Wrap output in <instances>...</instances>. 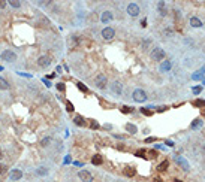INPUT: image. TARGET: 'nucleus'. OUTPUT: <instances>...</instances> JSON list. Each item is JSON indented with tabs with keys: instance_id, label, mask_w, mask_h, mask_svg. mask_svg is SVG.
Returning <instances> with one entry per match:
<instances>
[{
	"instance_id": "11",
	"label": "nucleus",
	"mask_w": 205,
	"mask_h": 182,
	"mask_svg": "<svg viewBox=\"0 0 205 182\" xmlns=\"http://www.w3.org/2000/svg\"><path fill=\"white\" fill-rule=\"evenodd\" d=\"M9 176H11V179H12V181H19V179L22 178V172H21L19 169H12Z\"/></svg>"
},
{
	"instance_id": "2",
	"label": "nucleus",
	"mask_w": 205,
	"mask_h": 182,
	"mask_svg": "<svg viewBox=\"0 0 205 182\" xmlns=\"http://www.w3.org/2000/svg\"><path fill=\"white\" fill-rule=\"evenodd\" d=\"M165 57H166V52H165L162 48H159V47H156V48L151 51V58H153L154 61H163Z\"/></svg>"
},
{
	"instance_id": "13",
	"label": "nucleus",
	"mask_w": 205,
	"mask_h": 182,
	"mask_svg": "<svg viewBox=\"0 0 205 182\" xmlns=\"http://www.w3.org/2000/svg\"><path fill=\"white\" fill-rule=\"evenodd\" d=\"M204 76H205V66L202 67V69H199L196 73L192 75V79L193 81H199V79H204Z\"/></svg>"
},
{
	"instance_id": "9",
	"label": "nucleus",
	"mask_w": 205,
	"mask_h": 182,
	"mask_svg": "<svg viewBox=\"0 0 205 182\" xmlns=\"http://www.w3.org/2000/svg\"><path fill=\"white\" fill-rule=\"evenodd\" d=\"M114 36H115V30H114L112 27H105L102 30V37L105 40H111V39H114Z\"/></svg>"
},
{
	"instance_id": "20",
	"label": "nucleus",
	"mask_w": 205,
	"mask_h": 182,
	"mask_svg": "<svg viewBox=\"0 0 205 182\" xmlns=\"http://www.w3.org/2000/svg\"><path fill=\"white\" fill-rule=\"evenodd\" d=\"M192 105H193L195 107H204V106H205V100H202V99H196V100L192 102Z\"/></svg>"
},
{
	"instance_id": "46",
	"label": "nucleus",
	"mask_w": 205,
	"mask_h": 182,
	"mask_svg": "<svg viewBox=\"0 0 205 182\" xmlns=\"http://www.w3.org/2000/svg\"><path fill=\"white\" fill-rule=\"evenodd\" d=\"M3 157V152H2V149H0V158H2Z\"/></svg>"
},
{
	"instance_id": "26",
	"label": "nucleus",
	"mask_w": 205,
	"mask_h": 182,
	"mask_svg": "<svg viewBox=\"0 0 205 182\" xmlns=\"http://www.w3.org/2000/svg\"><path fill=\"white\" fill-rule=\"evenodd\" d=\"M50 143H51V138H45V139H42V142H40L42 146H48Z\"/></svg>"
},
{
	"instance_id": "38",
	"label": "nucleus",
	"mask_w": 205,
	"mask_h": 182,
	"mask_svg": "<svg viewBox=\"0 0 205 182\" xmlns=\"http://www.w3.org/2000/svg\"><path fill=\"white\" fill-rule=\"evenodd\" d=\"M166 145H169V146H174V145H175V143H174V142H172V140H166Z\"/></svg>"
},
{
	"instance_id": "27",
	"label": "nucleus",
	"mask_w": 205,
	"mask_h": 182,
	"mask_svg": "<svg viewBox=\"0 0 205 182\" xmlns=\"http://www.w3.org/2000/svg\"><path fill=\"white\" fill-rule=\"evenodd\" d=\"M9 5H11L12 8H19V6H21V3L17 2V0H9Z\"/></svg>"
},
{
	"instance_id": "35",
	"label": "nucleus",
	"mask_w": 205,
	"mask_h": 182,
	"mask_svg": "<svg viewBox=\"0 0 205 182\" xmlns=\"http://www.w3.org/2000/svg\"><path fill=\"white\" fill-rule=\"evenodd\" d=\"M121 110H123L124 113H127V112H130V110H133V109H130V107H127V106H124V107H121Z\"/></svg>"
},
{
	"instance_id": "23",
	"label": "nucleus",
	"mask_w": 205,
	"mask_h": 182,
	"mask_svg": "<svg viewBox=\"0 0 205 182\" xmlns=\"http://www.w3.org/2000/svg\"><path fill=\"white\" fill-rule=\"evenodd\" d=\"M0 90H9V84L3 78H0Z\"/></svg>"
},
{
	"instance_id": "36",
	"label": "nucleus",
	"mask_w": 205,
	"mask_h": 182,
	"mask_svg": "<svg viewBox=\"0 0 205 182\" xmlns=\"http://www.w3.org/2000/svg\"><path fill=\"white\" fill-rule=\"evenodd\" d=\"M6 6V2H5V0H0V9H3Z\"/></svg>"
},
{
	"instance_id": "34",
	"label": "nucleus",
	"mask_w": 205,
	"mask_h": 182,
	"mask_svg": "<svg viewBox=\"0 0 205 182\" xmlns=\"http://www.w3.org/2000/svg\"><path fill=\"white\" fill-rule=\"evenodd\" d=\"M201 91H202V87H195V88H193V93H195V94H199Z\"/></svg>"
},
{
	"instance_id": "24",
	"label": "nucleus",
	"mask_w": 205,
	"mask_h": 182,
	"mask_svg": "<svg viewBox=\"0 0 205 182\" xmlns=\"http://www.w3.org/2000/svg\"><path fill=\"white\" fill-rule=\"evenodd\" d=\"M74 123H75L77 125L82 127V125H84V118H82V117H79V115H77V117H75V120H74Z\"/></svg>"
},
{
	"instance_id": "28",
	"label": "nucleus",
	"mask_w": 205,
	"mask_h": 182,
	"mask_svg": "<svg viewBox=\"0 0 205 182\" xmlns=\"http://www.w3.org/2000/svg\"><path fill=\"white\" fill-rule=\"evenodd\" d=\"M145 154H147V151H145V149H139V151H136V157L144 158V157H145Z\"/></svg>"
},
{
	"instance_id": "45",
	"label": "nucleus",
	"mask_w": 205,
	"mask_h": 182,
	"mask_svg": "<svg viewBox=\"0 0 205 182\" xmlns=\"http://www.w3.org/2000/svg\"><path fill=\"white\" fill-rule=\"evenodd\" d=\"M202 154H204V155H205V145H204V146H202Z\"/></svg>"
},
{
	"instance_id": "14",
	"label": "nucleus",
	"mask_w": 205,
	"mask_h": 182,
	"mask_svg": "<svg viewBox=\"0 0 205 182\" xmlns=\"http://www.w3.org/2000/svg\"><path fill=\"white\" fill-rule=\"evenodd\" d=\"M112 18H114V16H112V12H111V11H105V12L102 14V18H100V19H102L103 24H106V22L112 21Z\"/></svg>"
},
{
	"instance_id": "18",
	"label": "nucleus",
	"mask_w": 205,
	"mask_h": 182,
	"mask_svg": "<svg viewBox=\"0 0 205 182\" xmlns=\"http://www.w3.org/2000/svg\"><path fill=\"white\" fill-rule=\"evenodd\" d=\"M168 167H169V161H168V160H165V161H162L160 164H159V167H157V169H159V172H165Z\"/></svg>"
},
{
	"instance_id": "40",
	"label": "nucleus",
	"mask_w": 205,
	"mask_h": 182,
	"mask_svg": "<svg viewBox=\"0 0 205 182\" xmlns=\"http://www.w3.org/2000/svg\"><path fill=\"white\" fill-rule=\"evenodd\" d=\"M148 45H150V40H145V42H144V43H142V47H144V48H145V47H148Z\"/></svg>"
},
{
	"instance_id": "3",
	"label": "nucleus",
	"mask_w": 205,
	"mask_h": 182,
	"mask_svg": "<svg viewBox=\"0 0 205 182\" xmlns=\"http://www.w3.org/2000/svg\"><path fill=\"white\" fill-rule=\"evenodd\" d=\"M175 161H177V164L183 169L184 172H189L190 170V164H189V161L186 160L184 157H181V155H175Z\"/></svg>"
},
{
	"instance_id": "42",
	"label": "nucleus",
	"mask_w": 205,
	"mask_h": 182,
	"mask_svg": "<svg viewBox=\"0 0 205 182\" xmlns=\"http://www.w3.org/2000/svg\"><path fill=\"white\" fill-rule=\"evenodd\" d=\"M43 82H45V85H47V87H51V84H50L47 79H43Z\"/></svg>"
},
{
	"instance_id": "17",
	"label": "nucleus",
	"mask_w": 205,
	"mask_h": 182,
	"mask_svg": "<svg viewBox=\"0 0 205 182\" xmlns=\"http://www.w3.org/2000/svg\"><path fill=\"white\" fill-rule=\"evenodd\" d=\"M157 8H159V11H160V15H162V16L166 15L168 11L165 9V2H159V3H157Z\"/></svg>"
},
{
	"instance_id": "39",
	"label": "nucleus",
	"mask_w": 205,
	"mask_h": 182,
	"mask_svg": "<svg viewBox=\"0 0 205 182\" xmlns=\"http://www.w3.org/2000/svg\"><path fill=\"white\" fill-rule=\"evenodd\" d=\"M145 26H147V21L142 19V21H141V27H145Z\"/></svg>"
},
{
	"instance_id": "50",
	"label": "nucleus",
	"mask_w": 205,
	"mask_h": 182,
	"mask_svg": "<svg viewBox=\"0 0 205 182\" xmlns=\"http://www.w3.org/2000/svg\"><path fill=\"white\" fill-rule=\"evenodd\" d=\"M175 182H181V181H180V179H177V181H175Z\"/></svg>"
},
{
	"instance_id": "6",
	"label": "nucleus",
	"mask_w": 205,
	"mask_h": 182,
	"mask_svg": "<svg viewBox=\"0 0 205 182\" xmlns=\"http://www.w3.org/2000/svg\"><path fill=\"white\" fill-rule=\"evenodd\" d=\"M51 63H53V58L50 55H40L38 58V66L39 67H48Z\"/></svg>"
},
{
	"instance_id": "8",
	"label": "nucleus",
	"mask_w": 205,
	"mask_h": 182,
	"mask_svg": "<svg viewBox=\"0 0 205 182\" xmlns=\"http://www.w3.org/2000/svg\"><path fill=\"white\" fill-rule=\"evenodd\" d=\"M78 178L82 182H93V175L90 173L88 170H79L78 172Z\"/></svg>"
},
{
	"instance_id": "10",
	"label": "nucleus",
	"mask_w": 205,
	"mask_h": 182,
	"mask_svg": "<svg viewBox=\"0 0 205 182\" xmlns=\"http://www.w3.org/2000/svg\"><path fill=\"white\" fill-rule=\"evenodd\" d=\"M139 12H141V9H139V6L136 5V3H129L127 5V14L130 16H138Z\"/></svg>"
},
{
	"instance_id": "47",
	"label": "nucleus",
	"mask_w": 205,
	"mask_h": 182,
	"mask_svg": "<svg viewBox=\"0 0 205 182\" xmlns=\"http://www.w3.org/2000/svg\"><path fill=\"white\" fill-rule=\"evenodd\" d=\"M154 182H162L160 179H154Z\"/></svg>"
},
{
	"instance_id": "33",
	"label": "nucleus",
	"mask_w": 205,
	"mask_h": 182,
	"mask_svg": "<svg viewBox=\"0 0 205 182\" xmlns=\"http://www.w3.org/2000/svg\"><path fill=\"white\" fill-rule=\"evenodd\" d=\"M57 90H58V91H64V90H66V85L60 82V84H57Z\"/></svg>"
},
{
	"instance_id": "32",
	"label": "nucleus",
	"mask_w": 205,
	"mask_h": 182,
	"mask_svg": "<svg viewBox=\"0 0 205 182\" xmlns=\"http://www.w3.org/2000/svg\"><path fill=\"white\" fill-rule=\"evenodd\" d=\"M90 127H92L93 130H95V128H97V127H99V124H97V121H95V120H92V121H90Z\"/></svg>"
},
{
	"instance_id": "5",
	"label": "nucleus",
	"mask_w": 205,
	"mask_h": 182,
	"mask_svg": "<svg viewBox=\"0 0 205 182\" xmlns=\"http://www.w3.org/2000/svg\"><path fill=\"white\" fill-rule=\"evenodd\" d=\"M95 84H96V87H97V88L103 90V88H106V84H108V78H106L105 75L99 73V75L96 76V79H95Z\"/></svg>"
},
{
	"instance_id": "49",
	"label": "nucleus",
	"mask_w": 205,
	"mask_h": 182,
	"mask_svg": "<svg viewBox=\"0 0 205 182\" xmlns=\"http://www.w3.org/2000/svg\"><path fill=\"white\" fill-rule=\"evenodd\" d=\"M202 84H204V85H205V79H202Z\"/></svg>"
},
{
	"instance_id": "48",
	"label": "nucleus",
	"mask_w": 205,
	"mask_h": 182,
	"mask_svg": "<svg viewBox=\"0 0 205 182\" xmlns=\"http://www.w3.org/2000/svg\"><path fill=\"white\" fill-rule=\"evenodd\" d=\"M2 70H3V67H2V66H0V72H2Z\"/></svg>"
},
{
	"instance_id": "19",
	"label": "nucleus",
	"mask_w": 205,
	"mask_h": 182,
	"mask_svg": "<svg viewBox=\"0 0 205 182\" xmlns=\"http://www.w3.org/2000/svg\"><path fill=\"white\" fill-rule=\"evenodd\" d=\"M36 175H38V176H45V175H48V169H47V167H38V169H36Z\"/></svg>"
},
{
	"instance_id": "43",
	"label": "nucleus",
	"mask_w": 205,
	"mask_h": 182,
	"mask_svg": "<svg viewBox=\"0 0 205 182\" xmlns=\"http://www.w3.org/2000/svg\"><path fill=\"white\" fill-rule=\"evenodd\" d=\"M153 140H154V138H148V139H147V140H145V142H147V143H148V142H153Z\"/></svg>"
},
{
	"instance_id": "4",
	"label": "nucleus",
	"mask_w": 205,
	"mask_h": 182,
	"mask_svg": "<svg viewBox=\"0 0 205 182\" xmlns=\"http://www.w3.org/2000/svg\"><path fill=\"white\" fill-rule=\"evenodd\" d=\"M111 93L115 94V96H121V93H123V84L120 81H114L111 84Z\"/></svg>"
},
{
	"instance_id": "25",
	"label": "nucleus",
	"mask_w": 205,
	"mask_h": 182,
	"mask_svg": "<svg viewBox=\"0 0 205 182\" xmlns=\"http://www.w3.org/2000/svg\"><path fill=\"white\" fill-rule=\"evenodd\" d=\"M202 123H204L202 120H196V121H193V123H192V128H199V127L202 125Z\"/></svg>"
},
{
	"instance_id": "1",
	"label": "nucleus",
	"mask_w": 205,
	"mask_h": 182,
	"mask_svg": "<svg viewBox=\"0 0 205 182\" xmlns=\"http://www.w3.org/2000/svg\"><path fill=\"white\" fill-rule=\"evenodd\" d=\"M132 99L136 103H144L147 100V93H145L144 90H141V88H136L133 93H132Z\"/></svg>"
},
{
	"instance_id": "15",
	"label": "nucleus",
	"mask_w": 205,
	"mask_h": 182,
	"mask_svg": "<svg viewBox=\"0 0 205 182\" xmlns=\"http://www.w3.org/2000/svg\"><path fill=\"white\" fill-rule=\"evenodd\" d=\"M190 26L199 29V27H202V21H201L199 18H196V16H192V18H190Z\"/></svg>"
},
{
	"instance_id": "22",
	"label": "nucleus",
	"mask_w": 205,
	"mask_h": 182,
	"mask_svg": "<svg viewBox=\"0 0 205 182\" xmlns=\"http://www.w3.org/2000/svg\"><path fill=\"white\" fill-rule=\"evenodd\" d=\"M126 130H127L129 133H132V134L138 133V128H136V125H133V124H126Z\"/></svg>"
},
{
	"instance_id": "41",
	"label": "nucleus",
	"mask_w": 205,
	"mask_h": 182,
	"mask_svg": "<svg viewBox=\"0 0 205 182\" xmlns=\"http://www.w3.org/2000/svg\"><path fill=\"white\" fill-rule=\"evenodd\" d=\"M165 34H166V36H168V34H172V32H171L169 29H166V30H165Z\"/></svg>"
},
{
	"instance_id": "29",
	"label": "nucleus",
	"mask_w": 205,
	"mask_h": 182,
	"mask_svg": "<svg viewBox=\"0 0 205 182\" xmlns=\"http://www.w3.org/2000/svg\"><path fill=\"white\" fill-rule=\"evenodd\" d=\"M77 87H78L81 91H84V93H87V91H88V90H87V87H85V85H82L81 82H77Z\"/></svg>"
},
{
	"instance_id": "21",
	"label": "nucleus",
	"mask_w": 205,
	"mask_h": 182,
	"mask_svg": "<svg viewBox=\"0 0 205 182\" xmlns=\"http://www.w3.org/2000/svg\"><path fill=\"white\" fill-rule=\"evenodd\" d=\"M135 172H136L135 167H126V169H124V175H126L127 178H132V176L135 175Z\"/></svg>"
},
{
	"instance_id": "37",
	"label": "nucleus",
	"mask_w": 205,
	"mask_h": 182,
	"mask_svg": "<svg viewBox=\"0 0 205 182\" xmlns=\"http://www.w3.org/2000/svg\"><path fill=\"white\" fill-rule=\"evenodd\" d=\"M5 172H6V167L3 164H0V173H5Z\"/></svg>"
},
{
	"instance_id": "30",
	"label": "nucleus",
	"mask_w": 205,
	"mask_h": 182,
	"mask_svg": "<svg viewBox=\"0 0 205 182\" xmlns=\"http://www.w3.org/2000/svg\"><path fill=\"white\" fill-rule=\"evenodd\" d=\"M66 109L69 110V112H72V110H74L75 107H74V105H72L71 102H66Z\"/></svg>"
},
{
	"instance_id": "44",
	"label": "nucleus",
	"mask_w": 205,
	"mask_h": 182,
	"mask_svg": "<svg viewBox=\"0 0 205 182\" xmlns=\"http://www.w3.org/2000/svg\"><path fill=\"white\" fill-rule=\"evenodd\" d=\"M148 154H150V155H151V157H154V155H157V154H156V152H154V151H150V152H148Z\"/></svg>"
},
{
	"instance_id": "12",
	"label": "nucleus",
	"mask_w": 205,
	"mask_h": 182,
	"mask_svg": "<svg viewBox=\"0 0 205 182\" xmlns=\"http://www.w3.org/2000/svg\"><path fill=\"white\" fill-rule=\"evenodd\" d=\"M171 67H172V63H171V60H163L162 61V64H160V72H169L171 70Z\"/></svg>"
},
{
	"instance_id": "16",
	"label": "nucleus",
	"mask_w": 205,
	"mask_h": 182,
	"mask_svg": "<svg viewBox=\"0 0 205 182\" xmlns=\"http://www.w3.org/2000/svg\"><path fill=\"white\" fill-rule=\"evenodd\" d=\"M92 163H93L95 166H100V164L103 163V157H102L100 154H96V155L92 158Z\"/></svg>"
},
{
	"instance_id": "31",
	"label": "nucleus",
	"mask_w": 205,
	"mask_h": 182,
	"mask_svg": "<svg viewBox=\"0 0 205 182\" xmlns=\"http://www.w3.org/2000/svg\"><path fill=\"white\" fill-rule=\"evenodd\" d=\"M141 112L144 113V115H148V117H150V115H153V110H150V109H144V107H142V109H141Z\"/></svg>"
},
{
	"instance_id": "7",
	"label": "nucleus",
	"mask_w": 205,
	"mask_h": 182,
	"mask_svg": "<svg viewBox=\"0 0 205 182\" xmlns=\"http://www.w3.org/2000/svg\"><path fill=\"white\" fill-rule=\"evenodd\" d=\"M0 58L11 63V61H15V60H17V55H15V52H12V51H9V49H5L2 54H0Z\"/></svg>"
}]
</instances>
